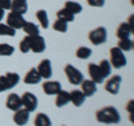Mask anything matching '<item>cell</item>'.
I'll return each instance as SVG.
<instances>
[{
  "mask_svg": "<svg viewBox=\"0 0 134 126\" xmlns=\"http://www.w3.org/2000/svg\"><path fill=\"white\" fill-rule=\"evenodd\" d=\"M16 35V29L11 28L8 26L7 24H1L0 22V36H9L14 37Z\"/></svg>",
  "mask_w": 134,
  "mask_h": 126,
  "instance_id": "4dcf8cb0",
  "label": "cell"
},
{
  "mask_svg": "<svg viewBox=\"0 0 134 126\" xmlns=\"http://www.w3.org/2000/svg\"><path fill=\"white\" fill-rule=\"evenodd\" d=\"M43 90L46 95L53 96L58 94L62 90V84L57 81H48L43 84Z\"/></svg>",
  "mask_w": 134,
  "mask_h": 126,
  "instance_id": "7c38bea8",
  "label": "cell"
},
{
  "mask_svg": "<svg viewBox=\"0 0 134 126\" xmlns=\"http://www.w3.org/2000/svg\"><path fill=\"white\" fill-rule=\"evenodd\" d=\"M98 67H99V70H100V73H102V76L104 77V79L110 77L111 71H112V66L110 64V61H108L107 59L100 60Z\"/></svg>",
  "mask_w": 134,
  "mask_h": 126,
  "instance_id": "cb8c5ba5",
  "label": "cell"
},
{
  "mask_svg": "<svg viewBox=\"0 0 134 126\" xmlns=\"http://www.w3.org/2000/svg\"><path fill=\"white\" fill-rule=\"evenodd\" d=\"M41 79L43 78L39 75L38 70L36 69V67H32L26 74V76L24 78V83L27 84V85H37V84H39L41 82Z\"/></svg>",
  "mask_w": 134,
  "mask_h": 126,
  "instance_id": "5bb4252c",
  "label": "cell"
},
{
  "mask_svg": "<svg viewBox=\"0 0 134 126\" xmlns=\"http://www.w3.org/2000/svg\"><path fill=\"white\" fill-rule=\"evenodd\" d=\"M64 71H65V75L67 79H68V82L72 85H81V83L84 79V76L81 70L77 69L76 67H74L73 65L67 64L64 67Z\"/></svg>",
  "mask_w": 134,
  "mask_h": 126,
  "instance_id": "277c9868",
  "label": "cell"
},
{
  "mask_svg": "<svg viewBox=\"0 0 134 126\" xmlns=\"http://www.w3.org/2000/svg\"><path fill=\"white\" fill-rule=\"evenodd\" d=\"M56 16H57L58 19H62V20H64V21H66V22H72V21H74V19H75V15L70 14L68 10L65 9V8L58 10L56 12Z\"/></svg>",
  "mask_w": 134,
  "mask_h": 126,
  "instance_id": "484cf974",
  "label": "cell"
},
{
  "mask_svg": "<svg viewBox=\"0 0 134 126\" xmlns=\"http://www.w3.org/2000/svg\"><path fill=\"white\" fill-rule=\"evenodd\" d=\"M29 117H30V112H28L26 108L21 107L20 110L15 112L12 119H14L15 124H17L18 126H25L29 122Z\"/></svg>",
  "mask_w": 134,
  "mask_h": 126,
  "instance_id": "8fae6325",
  "label": "cell"
},
{
  "mask_svg": "<svg viewBox=\"0 0 134 126\" xmlns=\"http://www.w3.org/2000/svg\"><path fill=\"white\" fill-rule=\"evenodd\" d=\"M110 64L113 68L120 69L122 67L126 66L127 60L124 55V51H122L119 47H113L110 50Z\"/></svg>",
  "mask_w": 134,
  "mask_h": 126,
  "instance_id": "7a4b0ae2",
  "label": "cell"
},
{
  "mask_svg": "<svg viewBox=\"0 0 134 126\" xmlns=\"http://www.w3.org/2000/svg\"><path fill=\"white\" fill-rule=\"evenodd\" d=\"M10 10L12 12L25 15L28 10V1L27 0H11Z\"/></svg>",
  "mask_w": 134,
  "mask_h": 126,
  "instance_id": "e0dca14e",
  "label": "cell"
},
{
  "mask_svg": "<svg viewBox=\"0 0 134 126\" xmlns=\"http://www.w3.org/2000/svg\"><path fill=\"white\" fill-rule=\"evenodd\" d=\"M15 53V47L9 44H0V56H11Z\"/></svg>",
  "mask_w": 134,
  "mask_h": 126,
  "instance_id": "f546056e",
  "label": "cell"
},
{
  "mask_svg": "<svg viewBox=\"0 0 134 126\" xmlns=\"http://www.w3.org/2000/svg\"><path fill=\"white\" fill-rule=\"evenodd\" d=\"M53 29L55 31L65 33V32H67V30H68V22H66V21H64V20L57 18L55 20V22L53 24Z\"/></svg>",
  "mask_w": 134,
  "mask_h": 126,
  "instance_id": "83f0119b",
  "label": "cell"
},
{
  "mask_svg": "<svg viewBox=\"0 0 134 126\" xmlns=\"http://www.w3.org/2000/svg\"><path fill=\"white\" fill-rule=\"evenodd\" d=\"M21 97V104H23V107L26 108L28 112H35L36 108L38 107V98L37 96L32 93H29V91H26L24 93Z\"/></svg>",
  "mask_w": 134,
  "mask_h": 126,
  "instance_id": "5b68a950",
  "label": "cell"
},
{
  "mask_svg": "<svg viewBox=\"0 0 134 126\" xmlns=\"http://www.w3.org/2000/svg\"><path fill=\"white\" fill-rule=\"evenodd\" d=\"M92 54H93V50L88 47H85V46H82V47H79L77 50H76V57L78 59H88V58L92 56Z\"/></svg>",
  "mask_w": 134,
  "mask_h": 126,
  "instance_id": "4316f807",
  "label": "cell"
},
{
  "mask_svg": "<svg viewBox=\"0 0 134 126\" xmlns=\"http://www.w3.org/2000/svg\"><path fill=\"white\" fill-rule=\"evenodd\" d=\"M69 97H70V103L75 107H81L86 100V96L83 94L82 90H78V89H74L70 91Z\"/></svg>",
  "mask_w": 134,
  "mask_h": 126,
  "instance_id": "2e32d148",
  "label": "cell"
},
{
  "mask_svg": "<svg viewBox=\"0 0 134 126\" xmlns=\"http://www.w3.org/2000/svg\"><path fill=\"white\" fill-rule=\"evenodd\" d=\"M5 76L8 79L10 89H11V88H14V87H16L17 85H18V83L20 82V75L17 74V73H10V71H9V73L5 74Z\"/></svg>",
  "mask_w": 134,
  "mask_h": 126,
  "instance_id": "f1b7e54d",
  "label": "cell"
},
{
  "mask_svg": "<svg viewBox=\"0 0 134 126\" xmlns=\"http://www.w3.org/2000/svg\"><path fill=\"white\" fill-rule=\"evenodd\" d=\"M3 17H5V9H2V8L0 7V21L3 19Z\"/></svg>",
  "mask_w": 134,
  "mask_h": 126,
  "instance_id": "74e56055",
  "label": "cell"
},
{
  "mask_svg": "<svg viewBox=\"0 0 134 126\" xmlns=\"http://www.w3.org/2000/svg\"><path fill=\"white\" fill-rule=\"evenodd\" d=\"M117 47L122 50V51H131V50H133L134 43H133V40L130 38H123V39L119 40Z\"/></svg>",
  "mask_w": 134,
  "mask_h": 126,
  "instance_id": "d4e9b609",
  "label": "cell"
},
{
  "mask_svg": "<svg viewBox=\"0 0 134 126\" xmlns=\"http://www.w3.org/2000/svg\"><path fill=\"white\" fill-rule=\"evenodd\" d=\"M131 1H133V0H131Z\"/></svg>",
  "mask_w": 134,
  "mask_h": 126,
  "instance_id": "f35d334b",
  "label": "cell"
},
{
  "mask_svg": "<svg viewBox=\"0 0 134 126\" xmlns=\"http://www.w3.org/2000/svg\"><path fill=\"white\" fill-rule=\"evenodd\" d=\"M97 84H95L92 79H83V82L81 83L82 86V91L86 97H91L93 96L96 91H97Z\"/></svg>",
  "mask_w": 134,
  "mask_h": 126,
  "instance_id": "4fadbf2b",
  "label": "cell"
},
{
  "mask_svg": "<svg viewBox=\"0 0 134 126\" xmlns=\"http://www.w3.org/2000/svg\"><path fill=\"white\" fill-rule=\"evenodd\" d=\"M86 1L91 7H95V8H100L104 7V5H105V0H86Z\"/></svg>",
  "mask_w": 134,
  "mask_h": 126,
  "instance_id": "836d02e7",
  "label": "cell"
},
{
  "mask_svg": "<svg viewBox=\"0 0 134 126\" xmlns=\"http://www.w3.org/2000/svg\"><path fill=\"white\" fill-rule=\"evenodd\" d=\"M29 44H30V50L35 54H41L45 51L46 49V41L44 37L40 35L37 36H28Z\"/></svg>",
  "mask_w": 134,
  "mask_h": 126,
  "instance_id": "52a82bcc",
  "label": "cell"
},
{
  "mask_svg": "<svg viewBox=\"0 0 134 126\" xmlns=\"http://www.w3.org/2000/svg\"><path fill=\"white\" fill-rule=\"evenodd\" d=\"M64 8L73 15H78L83 11V6L79 2H76V1H66Z\"/></svg>",
  "mask_w": 134,
  "mask_h": 126,
  "instance_id": "44dd1931",
  "label": "cell"
},
{
  "mask_svg": "<svg viewBox=\"0 0 134 126\" xmlns=\"http://www.w3.org/2000/svg\"><path fill=\"white\" fill-rule=\"evenodd\" d=\"M35 126H52V119L45 113H38L35 117Z\"/></svg>",
  "mask_w": 134,
  "mask_h": 126,
  "instance_id": "ffe728a7",
  "label": "cell"
},
{
  "mask_svg": "<svg viewBox=\"0 0 134 126\" xmlns=\"http://www.w3.org/2000/svg\"><path fill=\"white\" fill-rule=\"evenodd\" d=\"M133 18H134V16H133V15H131V16L129 17V20H127V24H129L132 28H133Z\"/></svg>",
  "mask_w": 134,
  "mask_h": 126,
  "instance_id": "8d00e7d4",
  "label": "cell"
},
{
  "mask_svg": "<svg viewBox=\"0 0 134 126\" xmlns=\"http://www.w3.org/2000/svg\"><path fill=\"white\" fill-rule=\"evenodd\" d=\"M6 24L8 26H10L11 28L14 29H23L24 25L26 24V19L24 18V15L17 14V12H9L7 16V20Z\"/></svg>",
  "mask_w": 134,
  "mask_h": 126,
  "instance_id": "8992f818",
  "label": "cell"
},
{
  "mask_svg": "<svg viewBox=\"0 0 134 126\" xmlns=\"http://www.w3.org/2000/svg\"><path fill=\"white\" fill-rule=\"evenodd\" d=\"M121 83H122V77L120 75H114L108 78L105 83V90L111 95H117L120 93Z\"/></svg>",
  "mask_w": 134,
  "mask_h": 126,
  "instance_id": "ba28073f",
  "label": "cell"
},
{
  "mask_svg": "<svg viewBox=\"0 0 134 126\" xmlns=\"http://www.w3.org/2000/svg\"><path fill=\"white\" fill-rule=\"evenodd\" d=\"M6 107L8 110H10L12 112H16L20 110L23 107V104H21V97L16 94V93H11L8 95L7 100H6Z\"/></svg>",
  "mask_w": 134,
  "mask_h": 126,
  "instance_id": "30bf717a",
  "label": "cell"
},
{
  "mask_svg": "<svg viewBox=\"0 0 134 126\" xmlns=\"http://www.w3.org/2000/svg\"><path fill=\"white\" fill-rule=\"evenodd\" d=\"M132 33H133V28L130 26L127 22H122L116 30V36L119 37V39L130 38V36H131Z\"/></svg>",
  "mask_w": 134,
  "mask_h": 126,
  "instance_id": "ac0fdd59",
  "label": "cell"
},
{
  "mask_svg": "<svg viewBox=\"0 0 134 126\" xmlns=\"http://www.w3.org/2000/svg\"><path fill=\"white\" fill-rule=\"evenodd\" d=\"M88 39L91 44L94 46H99L106 43L107 40V30L105 27H97L93 29L88 33Z\"/></svg>",
  "mask_w": 134,
  "mask_h": 126,
  "instance_id": "3957f363",
  "label": "cell"
},
{
  "mask_svg": "<svg viewBox=\"0 0 134 126\" xmlns=\"http://www.w3.org/2000/svg\"><path fill=\"white\" fill-rule=\"evenodd\" d=\"M133 104H134V102H133V99H131L130 102L127 103V106H126V111L130 113V116H131V121L133 122Z\"/></svg>",
  "mask_w": 134,
  "mask_h": 126,
  "instance_id": "d590c367",
  "label": "cell"
},
{
  "mask_svg": "<svg viewBox=\"0 0 134 126\" xmlns=\"http://www.w3.org/2000/svg\"><path fill=\"white\" fill-rule=\"evenodd\" d=\"M63 126H65V125H63Z\"/></svg>",
  "mask_w": 134,
  "mask_h": 126,
  "instance_id": "ab89813d",
  "label": "cell"
},
{
  "mask_svg": "<svg viewBox=\"0 0 134 126\" xmlns=\"http://www.w3.org/2000/svg\"><path fill=\"white\" fill-rule=\"evenodd\" d=\"M8 89H10L8 79L5 75H1V76H0V93H1V91H5V90H8Z\"/></svg>",
  "mask_w": 134,
  "mask_h": 126,
  "instance_id": "d6a6232c",
  "label": "cell"
},
{
  "mask_svg": "<svg viewBox=\"0 0 134 126\" xmlns=\"http://www.w3.org/2000/svg\"><path fill=\"white\" fill-rule=\"evenodd\" d=\"M56 99H55V105L58 108H62L66 106L68 103H70V97H69V93L66 90H60L58 94L55 95Z\"/></svg>",
  "mask_w": 134,
  "mask_h": 126,
  "instance_id": "d6986e66",
  "label": "cell"
},
{
  "mask_svg": "<svg viewBox=\"0 0 134 126\" xmlns=\"http://www.w3.org/2000/svg\"><path fill=\"white\" fill-rule=\"evenodd\" d=\"M19 50L23 54H27L30 51V44H29V38L28 36L25 37V38L19 43Z\"/></svg>",
  "mask_w": 134,
  "mask_h": 126,
  "instance_id": "1f68e13d",
  "label": "cell"
},
{
  "mask_svg": "<svg viewBox=\"0 0 134 126\" xmlns=\"http://www.w3.org/2000/svg\"><path fill=\"white\" fill-rule=\"evenodd\" d=\"M88 74H90L91 79L95 84H102L104 82V77L102 76V73L99 70L98 65L94 64V62L88 65Z\"/></svg>",
  "mask_w": 134,
  "mask_h": 126,
  "instance_id": "9a60e30c",
  "label": "cell"
},
{
  "mask_svg": "<svg viewBox=\"0 0 134 126\" xmlns=\"http://www.w3.org/2000/svg\"><path fill=\"white\" fill-rule=\"evenodd\" d=\"M0 7L5 10H10L11 0H0Z\"/></svg>",
  "mask_w": 134,
  "mask_h": 126,
  "instance_id": "e575fe53",
  "label": "cell"
},
{
  "mask_svg": "<svg viewBox=\"0 0 134 126\" xmlns=\"http://www.w3.org/2000/svg\"><path fill=\"white\" fill-rule=\"evenodd\" d=\"M36 18L38 19V21L40 24L41 28L44 29H47L49 26V19H48V14L47 11L44 10V9H40L36 12Z\"/></svg>",
  "mask_w": 134,
  "mask_h": 126,
  "instance_id": "7402d4cb",
  "label": "cell"
},
{
  "mask_svg": "<svg viewBox=\"0 0 134 126\" xmlns=\"http://www.w3.org/2000/svg\"><path fill=\"white\" fill-rule=\"evenodd\" d=\"M96 121L102 124H119L121 114L114 106H105L96 112Z\"/></svg>",
  "mask_w": 134,
  "mask_h": 126,
  "instance_id": "6da1fadb",
  "label": "cell"
},
{
  "mask_svg": "<svg viewBox=\"0 0 134 126\" xmlns=\"http://www.w3.org/2000/svg\"><path fill=\"white\" fill-rule=\"evenodd\" d=\"M36 69L38 70L39 75L41 76L43 79H50L53 76V68H52V61L47 58H45V59L41 60L38 66L36 67Z\"/></svg>",
  "mask_w": 134,
  "mask_h": 126,
  "instance_id": "9c48e42d",
  "label": "cell"
},
{
  "mask_svg": "<svg viewBox=\"0 0 134 126\" xmlns=\"http://www.w3.org/2000/svg\"><path fill=\"white\" fill-rule=\"evenodd\" d=\"M23 30L27 33V36H37L39 35V27L36 24L30 22V21H26V24L24 25Z\"/></svg>",
  "mask_w": 134,
  "mask_h": 126,
  "instance_id": "603a6c76",
  "label": "cell"
}]
</instances>
